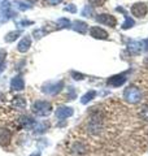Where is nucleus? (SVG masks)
Masks as SVG:
<instances>
[{
	"label": "nucleus",
	"mask_w": 148,
	"mask_h": 156,
	"mask_svg": "<svg viewBox=\"0 0 148 156\" xmlns=\"http://www.w3.org/2000/svg\"><path fill=\"white\" fill-rule=\"evenodd\" d=\"M11 9V2L9 0H0V11H9Z\"/></svg>",
	"instance_id": "nucleus-25"
},
{
	"label": "nucleus",
	"mask_w": 148,
	"mask_h": 156,
	"mask_svg": "<svg viewBox=\"0 0 148 156\" xmlns=\"http://www.w3.org/2000/svg\"><path fill=\"white\" fill-rule=\"evenodd\" d=\"M64 11L65 12H70V13H76L77 12V8L74 4H69V5H66L65 8H64Z\"/></svg>",
	"instance_id": "nucleus-28"
},
{
	"label": "nucleus",
	"mask_w": 148,
	"mask_h": 156,
	"mask_svg": "<svg viewBox=\"0 0 148 156\" xmlns=\"http://www.w3.org/2000/svg\"><path fill=\"white\" fill-rule=\"evenodd\" d=\"M30 156H41V152H34V154H31Z\"/></svg>",
	"instance_id": "nucleus-34"
},
{
	"label": "nucleus",
	"mask_w": 148,
	"mask_h": 156,
	"mask_svg": "<svg viewBox=\"0 0 148 156\" xmlns=\"http://www.w3.org/2000/svg\"><path fill=\"white\" fill-rule=\"evenodd\" d=\"M126 73H121V74H116V76H112L108 78L107 83L108 86H112V87H120L126 82Z\"/></svg>",
	"instance_id": "nucleus-6"
},
{
	"label": "nucleus",
	"mask_w": 148,
	"mask_h": 156,
	"mask_svg": "<svg viewBox=\"0 0 148 156\" xmlns=\"http://www.w3.org/2000/svg\"><path fill=\"white\" fill-rule=\"evenodd\" d=\"M148 12V7L146 3H135L131 5V14L138 18H143Z\"/></svg>",
	"instance_id": "nucleus-5"
},
{
	"label": "nucleus",
	"mask_w": 148,
	"mask_h": 156,
	"mask_svg": "<svg viewBox=\"0 0 148 156\" xmlns=\"http://www.w3.org/2000/svg\"><path fill=\"white\" fill-rule=\"evenodd\" d=\"M12 133L7 128H0V146H8L11 143Z\"/></svg>",
	"instance_id": "nucleus-10"
},
{
	"label": "nucleus",
	"mask_w": 148,
	"mask_h": 156,
	"mask_svg": "<svg viewBox=\"0 0 148 156\" xmlns=\"http://www.w3.org/2000/svg\"><path fill=\"white\" fill-rule=\"evenodd\" d=\"M127 51L130 52V55H140V52L143 51L142 47V42L138 41H130L129 44H127Z\"/></svg>",
	"instance_id": "nucleus-11"
},
{
	"label": "nucleus",
	"mask_w": 148,
	"mask_h": 156,
	"mask_svg": "<svg viewBox=\"0 0 148 156\" xmlns=\"http://www.w3.org/2000/svg\"><path fill=\"white\" fill-rule=\"evenodd\" d=\"M90 35L93 39H100V41H105V39H108V37H109L104 29H101L99 26H92L90 29Z\"/></svg>",
	"instance_id": "nucleus-9"
},
{
	"label": "nucleus",
	"mask_w": 148,
	"mask_h": 156,
	"mask_svg": "<svg viewBox=\"0 0 148 156\" xmlns=\"http://www.w3.org/2000/svg\"><path fill=\"white\" fill-rule=\"evenodd\" d=\"M57 25H58V27L60 29H72V22L69 21L68 18H58L57 20Z\"/></svg>",
	"instance_id": "nucleus-21"
},
{
	"label": "nucleus",
	"mask_w": 148,
	"mask_h": 156,
	"mask_svg": "<svg viewBox=\"0 0 148 156\" xmlns=\"http://www.w3.org/2000/svg\"><path fill=\"white\" fill-rule=\"evenodd\" d=\"M123 99L130 104H136V103H139L140 99H142V92L138 87L129 86L127 89H125V91H123Z\"/></svg>",
	"instance_id": "nucleus-2"
},
{
	"label": "nucleus",
	"mask_w": 148,
	"mask_h": 156,
	"mask_svg": "<svg viewBox=\"0 0 148 156\" xmlns=\"http://www.w3.org/2000/svg\"><path fill=\"white\" fill-rule=\"evenodd\" d=\"M13 16H14V12L12 9H9V11H0V25L8 22Z\"/></svg>",
	"instance_id": "nucleus-17"
},
{
	"label": "nucleus",
	"mask_w": 148,
	"mask_h": 156,
	"mask_svg": "<svg viewBox=\"0 0 148 156\" xmlns=\"http://www.w3.org/2000/svg\"><path fill=\"white\" fill-rule=\"evenodd\" d=\"M5 57H7V51L0 50V70H3L4 66H5Z\"/></svg>",
	"instance_id": "nucleus-24"
},
{
	"label": "nucleus",
	"mask_w": 148,
	"mask_h": 156,
	"mask_svg": "<svg viewBox=\"0 0 148 156\" xmlns=\"http://www.w3.org/2000/svg\"><path fill=\"white\" fill-rule=\"evenodd\" d=\"M72 77L74 78L76 81H82V80H85V74H82V73H77V72H72L70 73Z\"/></svg>",
	"instance_id": "nucleus-27"
},
{
	"label": "nucleus",
	"mask_w": 148,
	"mask_h": 156,
	"mask_svg": "<svg viewBox=\"0 0 148 156\" xmlns=\"http://www.w3.org/2000/svg\"><path fill=\"white\" fill-rule=\"evenodd\" d=\"M31 111L34 115L39 117H46L52 113V104L47 100H37L33 103Z\"/></svg>",
	"instance_id": "nucleus-1"
},
{
	"label": "nucleus",
	"mask_w": 148,
	"mask_h": 156,
	"mask_svg": "<svg viewBox=\"0 0 148 156\" xmlns=\"http://www.w3.org/2000/svg\"><path fill=\"white\" fill-rule=\"evenodd\" d=\"M142 117H143V119H144L146 121H148V108H147V107H144V108H143V111H142Z\"/></svg>",
	"instance_id": "nucleus-31"
},
{
	"label": "nucleus",
	"mask_w": 148,
	"mask_h": 156,
	"mask_svg": "<svg viewBox=\"0 0 148 156\" xmlns=\"http://www.w3.org/2000/svg\"><path fill=\"white\" fill-rule=\"evenodd\" d=\"M96 22L101 23V25H105V26H109V27H116L117 26V20L115 16H112L109 13H101V14H97V17L95 18Z\"/></svg>",
	"instance_id": "nucleus-4"
},
{
	"label": "nucleus",
	"mask_w": 148,
	"mask_h": 156,
	"mask_svg": "<svg viewBox=\"0 0 148 156\" xmlns=\"http://www.w3.org/2000/svg\"><path fill=\"white\" fill-rule=\"evenodd\" d=\"M91 7H103L105 4V0H88Z\"/></svg>",
	"instance_id": "nucleus-26"
},
{
	"label": "nucleus",
	"mask_w": 148,
	"mask_h": 156,
	"mask_svg": "<svg viewBox=\"0 0 148 156\" xmlns=\"http://www.w3.org/2000/svg\"><path fill=\"white\" fill-rule=\"evenodd\" d=\"M72 29L74 31L79 33V34H86L87 30H88V25L85 21H79V20H77V21L72 22Z\"/></svg>",
	"instance_id": "nucleus-14"
},
{
	"label": "nucleus",
	"mask_w": 148,
	"mask_h": 156,
	"mask_svg": "<svg viewBox=\"0 0 148 156\" xmlns=\"http://www.w3.org/2000/svg\"><path fill=\"white\" fill-rule=\"evenodd\" d=\"M62 0H46V3L49 4V5H57V4H60Z\"/></svg>",
	"instance_id": "nucleus-32"
},
{
	"label": "nucleus",
	"mask_w": 148,
	"mask_h": 156,
	"mask_svg": "<svg viewBox=\"0 0 148 156\" xmlns=\"http://www.w3.org/2000/svg\"><path fill=\"white\" fill-rule=\"evenodd\" d=\"M55 115H56L57 120H65V119H68V117H72L74 115V111H73L72 107L61 105V107H58V108L56 109Z\"/></svg>",
	"instance_id": "nucleus-7"
},
{
	"label": "nucleus",
	"mask_w": 148,
	"mask_h": 156,
	"mask_svg": "<svg viewBox=\"0 0 148 156\" xmlns=\"http://www.w3.org/2000/svg\"><path fill=\"white\" fill-rule=\"evenodd\" d=\"M64 81H58V82H48V83L43 85L42 87V91L44 94H48V95H56L58 94L62 89H64Z\"/></svg>",
	"instance_id": "nucleus-3"
},
{
	"label": "nucleus",
	"mask_w": 148,
	"mask_h": 156,
	"mask_svg": "<svg viewBox=\"0 0 148 156\" xmlns=\"http://www.w3.org/2000/svg\"><path fill=\"white\" fill-rule=\"evenodd\" d=\"M12 107L13 108H16L18 111L23 109L25 107H26V100H25V98L22 96H16L12 99Z\"/></svg>",
	"instance_id": "nucleus-16"
},
{
	"label": "nucleus",
	"mask_w": 148,
	"mask_h": 156,
	"mask_svg": "<svg viewBox=\"0 0 148 156\" xmlns=\"http://www.w3.org/2000/svg\"><path fill=\"white\" fill-rule=\"evenodd\" d=\"M35 124H37L35 120H33V117H30V116H19L18 117V126L21 129L31 130V129H34Z\"/></svg>",
	"instance_id": "nucleus-8"
},
{
	"label": "nucleus",
	"mask_w": 148,
	"mask_h": 156,
	"mask_svg": "<svg viewBox=\"0 0 148 156\" xmlns=\"http://www.w3.org/2000/svg\"><path fill=\"white\" fill-rule=\"evenodd\" d=\"M13 4L18 11H27V9H31V5H29V4L23 3V2H19V0H16Z\"/></svg>",
	"instance_id": "nucleus-23"
},
{
	"label": "nucleus",
	"mask_w": 148,
	"mask_h": 156,
	"mask_svg": "<svg viewBox=\"0 0 148 156\" xmlns=\"http://www.w3.org/2000/svg\"><path fill=\"white\" fill-rule=\"evenodd\" d=\"M81 14H82L83 17H92V16H95V12H93V7H91V5H85V8L82 9Z\"/></svg>",
	"instance_id": "nucleus-22"
},
{
	"label": "nucleus",
	"mask_w": 148,
	"mask_h": 156,
	"mask_svg": "<svg viewBox=\"0 0 148 156\" xmlns=\"http://www.w3.org/2000/svg\"><path fill=\"white\" fill-rule=\"evenodd\" d=\"M95 96H96V91L95 90H90V91L86 92V94L81 98V103L82 104H87L88 101H91L92 99H95Z\"/></svg>",
	"instance_id": "nucleus-19"
},
{
	"label": "nucleus",
	"mask_w": 148,
	"mask_h": 156,
	"mask_svg": "<svg viewBox=\"0 0 148 156\" xmlns=\"http://www.w3.org/2000/svg\"><path fill=\"white\" fill-rule=\"evenodd\" d=\"M27 2H30V3H35L37 0H27Z\"/></svg>",
	"instance_id": "nucleus-36"
},
{
	"label": "nucleus",
	"mask_w": 148,
	"mask_h": 156,
	"mask_svg": "<svg viewBox=\"0 0 148 156\" xmlns=\"http://www.w3.org/2000/svg\"><path fill=\"white\" fill-rule=\"evenodd\" d=\"M22 31L21 30H13V31H9L8 34H5V37H4V41H5L7 43H12L14 42L16 39L21 35Z\"/></svg>",
	"instance_id": "nucleus-18"
},
{
	"label": "nucleus",
	"mask_w": 148,
	"mask_h": 156,
	"mask_svg": "<svg viewBox=\"0 0 148 156\" xmlns=\"http://www.w3.org/2000/svg\"><path fill=\"white\" fill-rule=\"evenodd\" d=\"M33 21H18L17 22V25L18 26H21V27H25V26H27V25H33Z\"/></svg>",
	"instance_id": "nucleus-30"
},
{
	"label": "nucleus",
	"mask_w": 148,
	"mask_h": 156,
	"mask_svg": "<svg viewBox=\"0 0 148 156\" xmlns=\"http://www.w3.org/2000/svg\"><path fill=\"white\" fill-rule=\"evenodd\" d=\"M34 35H35V38H42L43 35H44V34H46V30H43V29H38V30H34Z\"/></svg>",
	"instance_id": "nucleus-29"
},
{
	"label": "nucleus",
	"mask_w": 148,
	"mask_h": 156,
	"mask_svg": "<svg viewBox=\"0 0 148 156\" xmlns=\"http://www.w3.org/2000/svg\"><path fill=\"white\" fill-rule=\"evenodd\" d=\"M117 11H118V12H122L123 14H125V22H123V23H122V26H121V27L123 29V30H127V29H131L132 26L135 25V21H134V20H132L131 17L127 16V13L125 12V9H123V8L118 7V8H117Z\"/></svg>",
	"instance_id": "nucleus-15"
},
{
	"label": "nucleus",
	"mask_w": 148,
	"mask_h": 156,
	"mask_svg": "<svg viewBox=\"0 0 148 156\" xmlns=\"http://www.w3.org/2000/svg\"><path fill=\"white\" fill-rule=\"evenodd\" d=\"M48 129V124L47 122H41V124H35V126H34V133L35 134H42V133H44Z\"/></svg>",
	"instance_id": "nucleus-20"
},
{
	"label": "nucleus",
	"mask_w": 148,
	"mask_h": 156,
	"mask_svg": "<svg viewBox=\"0 0 148 156\" xmlns=\"http://www.w3.org/2000/svg\"><path fill=\"white\" fill-rule=\"evenodd\" d=\"M11 89L14 91H22L25 89V81L21 76H16L11 81Z\"/></svg>",
	"instance_id": "nucleus-13"
},
{
	"label": "nucleus",
	"mask_w": 148,
	"mask_h": 156,
	"mask_svg": "<svg viewBox=\"0 0 148 156\" xmlns=\"http://www.w3.org/2000/svg\"><path fill=\"white\" fill-rule=\"evenodd\" d=\"M144 65H146V68H148V57L144 60Z\"/></svg>",
	"instance_id": "nucleus-35"
},
{
	"label": "nucleus",
	"mask_w": 148,
	"mask_h": 156,
	"mask_svg": "<svg viewBox=\"0 0 148 156\" xmlns=\"http://www.w3.org/2000/svg\"><path fill=\"white\" fill-rule=\"evenodd\" d=\"M142 47H143V51H148V39L142 41Z\"/></svg>",
	"instance_id": "nucleus-33"
},
{
	"label": "nucleus",
	"mask_w": 148,
	"mask_h": 156,
	"mask_svg": "<svg viewBox=\"0 0 148 156\" xmlns=\"http://www.w3.org/2000/svg\"><path fill=\"white\" fill-rule=\"evenodd\" d=\"M30 47H31V38L26 35V37H23L21 41L18 42L17 50H18V52L25 53V52H27L29 50H30Z\"/></svg>",
	"instance_id": "nucleus-12"
}]
</instances>
